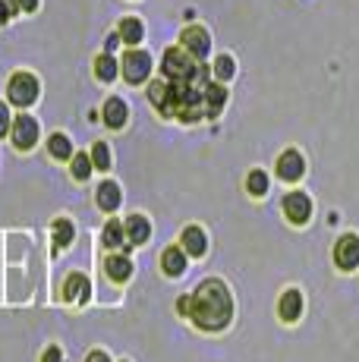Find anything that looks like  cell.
Returning a JSON list of instances; mask_svg holds the SVG:
<instances>
[{
    "mask_svg": "<svg viewBox=\"0 0 359 362\" xmlns=\"http://www.w3.org/2000/svg\"><path fill=\"white\" fill-rule=\"evenodd\" d=\"M89 158L95 170H111V149H107V142H95Z\"/></svg>",
    "mask_w": 359,
    "mask_h": 362,
    "instance_id": "484cf974",
    "label": "cell"
},
{
    "mask_svg": "<svg viewBox=\"0 0 359 362\" xmlns=\"http://www.w3.org/2000/svg\"><path fill=\"white\" fill-rule=\"evenodd\" d=\"M42 362H63V350H60V347H47Z\"/></svg>",
    "mask_w": 359,
    "mask_h": 362,
    "instance_id": "f546056e",
    "label": "cell"
},
{
    "mask_svg": "<svg viewBox=\"0 0 359 362\" xmlns=\"http://www.w3.org/2000/svg\"><path fill=\"white\" fill-rule=\"evenodd\" d=\"M38 92H42V85L32 73H13L10 82H6V98L16 107H32L38 101Z\"/></svg>",
    "mask_w": 359,
    "mask_h": 362,
    "instance_id": "7a4b0ae2",
    "label": "cell"
},
{
    "mask_svg": "<svg viewBox=\"0 0 359 362\" xmlns=\"http://www.w3.org/2000/svg\"><path fill=\"white\" fill-rule=\"evenodd\" d=\"M10 139H13V145H16L19 151H32L38 145V139H42V126H38L35 117L19 113V117L13 120V126H10Z\"/></svg>",
    "mask_w": 359,
    "mask_h": 362,
    "instance_id": "277c9868",
    "label": "cell"
},
{
    "mask_svg": "<svg viewBox=\"0 0 359 362\" xmlns=\"http://www.w3.org/2000/svg\"><path fill=\"white\" fill-rule=\"evenodd\" d=\"M193 70H195V60L183 48H167L164 57H161V76L171 79V82H189Z\"/></svg>",
    "mask_w": 359,
    "mask_h": 362,
    "instance_id": "3957f363",
    "label": "cell"
},
{
    "mask_svg": "<svg viewBox=\"0 0 359 362\" xmlns=\"http://www.w3.org/2000/svg\"><path fill=\"white\" fill-rule=\"evenodd\" d=\"M117 35H120V42L123 44H130V48H135V44L145 38V25L139 23V19H133V16H126L123 23H120V29H117Z\"/></svg>",
    "mask_w": 359,
    "mask_h": 362,
    "instance_id": "ffe728a7",
    "label": "cell"
},
{
    "mask_svg": "<svg viewBox=\"0 0 359 362\" xmlns=\"http://www.w3.org/2000/svg\"><path fill=\"white\" fill-rule=\"evenodd\" d=\"M89 293H92V284H89V277L85 274H70V277L63 280V299L66 303H85L89 299Z\"/></svg>",
    "mask_w": 359,
    "mask_h": 362,
    "instance_id": "5bb4252c",
    "label": "cell"
},
{
    "mask_svg": "<svg viewBox=\"0 0 359 362\" xmlns=\"http://www.w3.org/2000/svg\"><path fill=\"white\" fill-rule=\"evenodd\" d=\"M104 274L114 280V284H126V280L133 277V261H130V256H123V252L114 249L111 256L104 258Z\"/></svg>",
    "mask_w": 359,
    "mask_h": 362,
    "instance_id": "8fae6325",
    "label": "cell"
},
{
    "mask_svg": "<svg viewBox=\"0 0 359 362\" xmlns=\"http://www.w3.org/2000/svg\"><path fill=\"white\" fill-rule=\"evenodd\" d=\"M189 318L205 334L224 331L233 318V299H230L224 280L208 277L195 287V293H189Z\"/></svg>",
    "mask_w": 359,
    "mask_h": 362,
    "instance_id": "6da1fadb",
    "label": "cell"
},
{
    "mask_svg": "<svg viewBox=\"0 0 359 362\" xmlns=\"http://www.w3.org/2000/svg\"><path fill=\"white\" fill-rule=\"evenodd\" d=\"M101 243H104L111 252H114V249H123V246H130V243H126L123 224H120V220H107L104 230H101Z\"/></svg>",
    "mask_w": 359,
    "mask_h": 362,
    "instance_id": "d6986e66",
    "label": "cell"
},
{
    "mask_svg": "<svg viewBox=\"0 0 359 362\" xmlns=\"http://www.w3.org/2000/svg\"><path fill=\"white\" fill-rule=\"evenodd\" d=\"M161 268H164L167 277H180V274L186 271V252H183L180 246L164 249V256H161Z\"/></svg>",
    "mask_w": 359,
    "mask_h": 362,
    "instance_id": "ac0fdd59",
    "label": "cell"
},
{
    "mask_svg": "<svg viewBox=\"0 0 359 362\" xmlns=\"http://www.w3.org/2000/svg\"><path fill=\"white\" fill-rule=\"evenodd\" d=\"M246 192L252 199H262L268 192V173L265 170H249V177H246Z\"/></svg>",
    "mask_w": 359,
    "mask_h": 362,
    "instance_id": "cb8c5ba5",
    "label": "cell"
},
{
    "mask_svg": "<svg viewBox=\"0 0 359 362\" xmlns=\"http://www.w3.org/2000/svg\"><path fill=\"white\" fill-rule=\"evenodd\" d=\"M180 249L186 252L189 258H202V256L208 252V237H205V230H202V227H195V224L183 227V233H180Z\"/></svg>",
    "mask_w": 359,
    "mask_h": 362,
    "instance_id": "30bf717a",
    "label": "cell"
},
{
    "mask_svg": "<svg viewBox=\"0 0 359 362\" xmlns=\"http://www.w3.org/2000/svg\"><path fill=\"white\" fill-rule=\"evenodd\" d=\"M10 123H13V117H10V107H6L4 101H0V136H6V132H10Z\"/></svg>",
    "mask_w": 359,
    "mask_h": 362,
    "instance_id": "f1b7e54d",
    "label": "cell"
},
{
    "mask_svg": "<svg viewBox=\"0 0 359 362\" xmlns=\"http://www.w3.org/2000/svg\"><path fill=\"white\" fill-rule=\"evenodd\" d=\"M277 315H281V321H287V325L300 321V315H303V293L300 290L281 293V299H277Z\"/></svg>",
    "mask_w": 359,
    "mask_h": 362,
    "instance_id": "4fadbf2b",
    "label": "cell"
},
{
    "mask_svg": "<svg viewBox=\"0 0 359 362\" xmlns=\"http://www.w3.org/2000/svg\"><path fill=\"white\" fill-rule=\"evenodd\" d=\"M202 101H205V117H218L224 111V101H227V89L218 82H208L202 89Z\"/></svg>",
    "mask_w": 359,
    "mask_h": 362,
    "instance_id": "2e32d148",
    "label": "cell"
},
{
    "mask_svg": "<svg viewBox=\"0 0 359 362\" xmlns=\"http://www.w3.org/2000/svg\"><path fill=\"white\" fill-rule=\"evenodd\" d=\"M120 73H123V79L130 85H139L148 79V73H152V57H148L145 51L133 48L130 54L123 57V63H120Z\"/></svg>",
    "mask_w": 359,
    "mask_h": 362,
    "instance_id": "5b68a950",
    "label": "cell"
},
{
    "mask_svg": "<svg viewBox=\"0 0 359 362\" xmlns=\"http://www.w3.org/2000/svg\"><path fill=\"white\" fill-rule=\"evenodd\" d=\"M16 10H19V6L13 4V0H0V25H4V23H10V16H13V13H16Z\"/></svg>",
    "mask_w": 359,
    "mask_h": 362,
    "instance_id": "83f0119b",
    "label": "cell"
},
{
    "mask_svg": "<svg viewBox=\"0 0 359 362\" xmlns=\"http://www.w3.org/2000/svg\"><path fill=\"white\" fill-rule=\"evenodd\" d=\"M117 73H120V63L114 60V54H101L98 60H95V76L101 79V82H114L117 79Z\"/></svg>",
    "mask_w": 359,
    "mask_h": 362,
    "instance_id": "7402d4cb",
    "label": "cell"
},
{
    "mask_svg": "<svg viewBox=\"0 0 359 362\" xmlns=\"http://www.w3.org/2000/svg\"><path fill=\"white\" fill-rule=\"evenodd\" d=\"M117 44H120V35H111V38H107V54H114V48H117Z\"/></svg>",
    "mask_w": 359,
    "mask_h": 362,
    "instance_id": "836d02e7",
    "label": "cell"
},
{
    "mask_svg": "<svg viewBox=\"0 0 359 362\" xmlns=\"http://www.w3.org/2000/svg\"><path fill=\"white\" fill-rule=\"evenodd\" d=\"M47 155H51L54 161H70L73 158L70 136H63V132H54V136H47Z\"/></svg>",
    "mask_w": 359,
    "mask_h": 362,
    "instance_id": "44dd1931",
    "label": "cell"
},
{
    "mask_svg": "<svg viewBox=\"0 0 359 362\" xmlns=\"http://www.w3.org/2000/svg\"><path fill=\"white\" fill-rule=\"evenodd\" d=\"M236 73V63L230 54H221V57H214V76L221 79V82H227V79H233Z\"/></svg>",
    "mask_w": 359,
    "mask_h": 362,
    "instance_id": "4316f807",
    "label": "cell"
},
{
    "mask_svg": "<svg viewBox=\"0 0 359 362\" xmlns=\"http://www.w3.org/2000/svg\"><path fill=\"white\" fill-rule=\"evenodd\" d=\"M123 230H126V243L130 246H142L152 237V224H148L145 214H130V218L123 220Z\"/></svg>",
    "mask_w": 359,
    "mask_h": 362,
    "instance_id": "7c38bea8",
    "label": "cell"
},
{
    "mask_svg": "<svg viewBox=\"0 0 359 362\" xmlns=\"http://www.w3.org/2000/svg\"><path fill=\"white\" fill-rule=\"evenodd\" d=\"M16 6L25 13H32V10H38V0H16Z\"/></svg>",
    "mask_w": 359,
    "mask_h": 362,
    "instance_id": "1f68e13d",
    "label": "cell"
},
{
    "mask_svg": "<svg viewBox=\"0 0 359 362\" xmlns=\"http://www.w3.org/2000/svg\"><path fill=\"white\" fill-rule=\"evenodd\" d=\"M277 177L284 180V183H296V180L306 173V161H303V155L296 149H287L281 151V158H277Z\"/></svg>",
    "mask_w": 359,
    "mask_h": 362,
    "instance_id": "9c48e42d",
    "label": "cell"
},
{
    "mask_svg": "<svg viewBox=\"0 0 359 362\" xmlns=\"http://www.w3.org/2000/svg\"><path fill=\"white\" fill-rule=\"evenodd\" d=\"M85 362H111V356H107V353H101V350H92L89 356H85Z\"/></svg>",
    "mask_w": 359,
    "mask_h": 362,
    "instance_id": "4dcf8cb0",
    "label": "cell"
},
{
    "mask_svg": "<svg viewBox=\"0 0 359 362\" xmlns=\"http://www.w3.org/2000/svg\"><path fill=\"white\" fill-rule=\"evenodd\" d=\"M334 265L341 271H353L359 268V237L356 233H343L334 243Z\"/></svg>",
    "mask_w": 359,
    "mask_h": 362,
    "instance_id": "52a82bcc",
    "label": "cell"
},
{
    "mask_svg": "<svg viewBox=\"0 0 359 362\" xmlns=\"http://www.w3.org/2000/svg\"><path fill=\"white\" fill-rule=\"evenodd\" d=\"M70 170H73V180H89V173L95 170L92 167V158H89V151H79V155H73L70 158Z\"/></svg>",
    "mask_w": 359,
    "mask_h": 362,
    "instance_id": "603a6c76",
    "label": "cell"
},
{
    "mask_svg": "<svg viewBox=\"0 0 359 362\" xmlns=\"http://www.w3.org/2000/svg\"><path fill=\"white\" fill-rule=\"evenodd\" d=\"M95 202H98L101 211L114 214L120 208V202H123V192H120V186L114 183V180H104V183L98 186V192H95Z\"/></svg>",
    "mask_w": 359,
    "mask_h": 362,
    "instance_id": "9a60e30c",
    "label": "cell"
},
{
    "mask_svg": "<svg viewBox=\"0 0 359 362\" xmlns=\"http://www.w3.org/2000/svg\"><path fill=\"white\" fill-rule=\"evenodd\" d=\"M73 237H76V227L70 224V220H54V249H60V246H70Z\"/></svg>",
    "mask_w": 359,
    "mask_h": 362,
    "instance_id": "d4e9b609",
    "label": "cell"
},
{
    "mask_svg": "<svg viewBox=\"0 0 359 362\" xmlns=\"http://www.w3.org/2000/svg\"><path fill=\"white\" fill-rule=\"evenodd\" d=\"M180 48L193 60H205L208 51H212V38H208V32L202 25H186L180 35Z\"/></svg>",
    "mask_w": 359,
    "mask_h": 362,
    "instance_id": "8992f818",
    "label": "cell"
},
{
    "mask_svg": "<svg viewBox=\"0 0 359 362\" xmlns=\"http://www.w3.org/2000/svg\"><path fill=\"white\" fill-rule=\"evenodd\" d=\"M101 117H104V123L111 126V130H123V126H126V117H130V111H126V101H123V98H107V101H104V111H101Z\"/></svg>",
    "mask_w": 359,
    "mask_h": 362,
    "instance_id": "e0dca14e",
    "label": "cell"
},
{
    "mask_svg": "<svg viewBox=\"0 0 359 362\" xmlns=\"http://www.w3.org/2000/svg\"><path fill=\"white\" fill-rule=\"evenodd\" d=\"M284 214L290 218V224H306L309 218H312V199L306 196V192H287L284 196Z\"/></svg>",
    "mask_w": 359,
    "mask_h": 362,
    "instance_id": "ba28073f",
    "label": "cell"
},
{
    "mask_svg": "<svg viewBox=\"0 0 359 362\" xmlns=\"http://www.w3.org/2000/svg\"><path fill=\"white\" fill-rule=\"evenodd\" d=\"M177 309H180V315H189V293H186V297H180Z\"/></svg>",
    "mask_w": 359,
    "mask_h": 362,
    "instance_id": "d6a6232c",
    "label": "cell"
}]
</instances>
